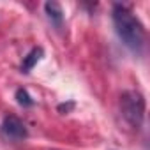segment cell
<instances>
[{"label":"cell","instance_id":"1","mask_svg":"<svg viewBox=\"0 0 150 150\" xmlns=\"http://www.w3.org/2000/svg\"><path fill=\"white\" fill-rule=\"evenodd\" d=\"M113 23L122 42L132 51L139 53L145 44V28L139 23V20L127 7L117 4L113 9Z\"/></svg>","mask_w":150,"mask_h":150},{"label":"cell","instance_id":"2","mask_svg":"<svg viewBox=\"0 0 150 150\" xmlns=\"http://www.w3.org/2000/svg\"><path fill=\"white\" fill-rule=\"evenodd\" d=\"M120 111L131 127H141L145 117V99L139 92L129 90L120 96Z\"/></svg>","mask_w":150,"mask_h":150},{"label":"cell","instance_id":"3","mask_svg":"<svg viewBox=\"0 0 150 150\" xmlns=\"http://www.w3.org/2000/svg\"><path fill=\"white\" fill-rule=\"evenodd\" d=\"M2 132L9 138V139H14V141H20V139H25L27 138V127L25 124L14 117V115H7L2 122Z\"/></svg>","mask_w":150,"mask_h":150},{"label":"cell","instance_id":"4","mask_svg":"<svg viewBox=\"0 0 150 150\" xmlns=\"http://www.w3.org/2000/svg\"><path fill=\"white\" fill-rule=\"evenodd\" d=\"M44 9H46L48 18L51 20V23H55V27H60L62 25V20H64V13H62L60 4H57V2H46L44 4Z\"/></svg>","mask_w":150,"mask_h":150},{"label":"cell","instance_id":"5","mask_svg":"<svg viewBox=\"0 0 150 150\" xmlns=\"http://www.w3.org/2000/svg\"><path fill=\"white\" fill-rule=\"evenodd\" d=\"M41 57H42V48H34V50L25 57V60H23V64H21V71H23V72H28V71L41 60Z\"/></svg>","mask_w":150,"mask_h":150},{"label":"cell","instance_id":"6","mask_svg":"<svg viewBox=\"0 0 150 150\" xmlns=\"http://www.w3.org/2000/svg\"><path fill=\"white\" fill-rule=\"evenodd\" d=\"M16 99H18V103H20L21 106H25V108H28V106L34 104V99L28 96V92H27L25 88H18V90H16Z\"/></svg>","mask_w":150,"mask_h":150}]
</instances>
